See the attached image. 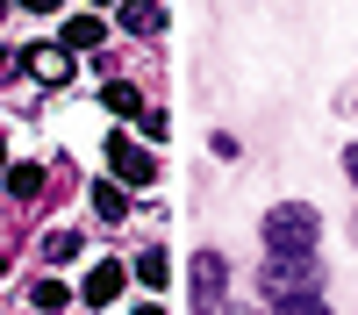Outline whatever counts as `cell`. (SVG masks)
<instances>
[{"label":"cell","mask_w":358,"mask_h":315,"mask_svg":"<svg viewBox=\"0 0 358 315\" xmlns=\"http://www.w3.org/2000/svg\"><path fill=\"white\" fill-rule=\"evenodd\" d=\"M315 237H322V215L308 208V200L265 208V251L273 258H315Z\"/></svg>","instance_id":"cell-1"},{"label":"cell","mask_w":358,"mask_h":315,"mask_svg":"<svg viewBox=\"0 0 358 315\" xmlns=\"http://www.w3.org/2000/svg\"><path fill=\"white\" fill-rule=\"evenodd\" d=\"M258 279H265V294H273V308H280V301H315L322 265H315V258H273Z\"/></svg>","instance_id":"cell-2"},{"label":"cell","mask_w":358,"mask_h":315,"mask_svg":"<svg viewBox=\"0 0 358 315\" xmlns=\"http://www.w3.org/2000/svg\"><path fill=\"white\" fill-rule=\"evenodd\" d=\"M108 172H115V186L129 193V186H151V180H158V158L143 151L136 136H122V129H115V136H108Z\"/></svg>","instance_id":"cell-3"},{"label":"cell","mask_w":358,"mask_h":315,"mask_svg":"<svg viewBox=\"0 0 358 315\" xmlns=\"http://www.w3.org/2000/svg\"><path fill=\"white\" fill-rule=\"evenodd\" d=\"M22 72L43 79V86H65V79H72V50H65V43H36V50L22 57Z\"/></svg>","instance_id":"cell-4"},{"label":"cell","mask_w":358,"mask_h":315,"mask_svg":"<svg viewBox=\"0 0 358 315\" xmlns=\"http://www.w3.org/2000/svg\"><path fill=\"white\" fill-rule=\"evenodd\" d=\"M122 286H129V265H115V258H108V265L86 272L79 294H86V308H108V301H122Z\"/></svg>","instance_id":"cell-5"},{"label":"cell","mask_w":358,"mask_h":315,"mask_svg":"<svg viewBox=\"0 0 358 315\" xmlns=\"http://www.w3.org/2000/svg\"><path fill=\"white\" fill-rule=\"evenodd\" d=\"M222 279H229L222 251H201V258H194V294H201V301H215V294H222Z\"/></svg>","instance_id":"cell-6"},{"label":"cell","mask_w":358,"mask_h":315,"mask_svg":"<svg viewBox=\"0 0 358 315\" xmlns=\"http://www.w3.org/2000/svg\"><path fill=\"white\" fill-rule=\"evenodd\" d=\"M57 43H65V50H94V43H108V22H101V15H72Z\"/></svg>","instance_id":"cell-7"},{"label":"cell","mask_w":358,"mask_h":315,"mask_svg":"<svg viewBox=\"0 0 358 315\" xmlns=\"http://www.w3.org/2000/svg\"><path fill=\"white\" fill-rule=\"evenodd\" d=\"M94 215H101V222H122V215H129V193L115 186V180H94Z\"/></svg>","instance_id":"cell-8"},{"label":"cell","mask_w":358,"mask_h":315,"mask_svg":"<svg viewBox=\"0 0 358 315\" xmlns=\"http://www.w3.org/2000/svg\"><path fill=\"white\" fill-rule=\"evenodd\" d=\"M129 272H136L143 286H165V279H172V258H165V251L151 244V251H136V265H129Z\"/></svg>","instance_id":"cell-9"},{"label":"cell","mask_w":358,"mask_h":315,"mask_svg":"<svg viewBox=\"0 0 358 315\" xmlns=\"http://www.w3.org/2000/svg\"><path fill=\"white\" fill-rule=\"evenodd\" d=\"M101 101H108L115 115H136V122H143V94H136L129 79H115V86H101Z\"/></svg>","instance_id":"cell-10"},{"label":"cell","mask_w":358,"mask_h":315,"mask_svg":"<svg viewBox=\"0 0 358 315\" xmlns=\"http://www.w3.org/2000/svg\"><path fill=\"white\" fill-rule=\"evenodd\" d=\"M122 29H143V36H151V29H165V8H151V0H129L122 15H115Z\"/></svg>","instance_id":"cell-11"},{"label":"cell","mask_w":358,"mask_h":315,"mask_svg":"<svg viewBox=\"0 0 358 315\" xmlns=\"http://www.w3.org/2000/svg\"><path fill=\"white\" fill-rule=\"evenodd\" d=\"M8 193L15 200H36L43 193V165H8Z\"/></svg>","instance_id":"cell-12"},{"label":"cell","mask_w":358,"mask_h":315,"mask_svg":"<svg viewBox=\"0 0 358 315\" xmlns=\"http://www.w3.org/2000/svg\"><path fill=\"white\" fill-rule=\"evenodd\" d=\"M29 301H36L43 315H57V308L72 301V286H65V279H36V286H29Z\"/></svg>","instance_id":"cell-13"},{"label":"cell","mask_w":358,"mask_h":315,"mask_svg":"<svg viewBox=\"0 0 358 315\" xmlns=\"http://www.w3.org/2000/svg\"><path fill=\"white\" fill-rule=\"evenodd\" d=\"M72 251H79V237H72V229H57V237L43 244V258H72Z\"/></svg>","instance_id":"cell-14"},{"label":"cell","mask_w":358,"mask_h":315,"mask_svg":"<svg viewBox=\"0 0 358 315\" xmlns=\"http://www.w3.org/2000/svg\"><path fill=\"white\" fill-rule=\"evenodd\" d=\"M273 315H330V308H322V301H280Z\"/></svg>","instance_id":"cell-15"},{"label":"cell","mask_w":358,"mask_h":315,"mask_svg":"<svg viewBox=\"0 0 358 315\" xmlns=\"http://www.w3.org/2000/svg\"><path fill=\"white\" fill-rule=\"evenodd\" d=\"M344 172H351V186H358V143H351V151H344Z\"/></svg>","instance_id":"cell-16"},{"label":"cell","mask_w":358,"mask_h":315,"mask_svg":"<svg viewBox=\"0 0 358 315\" xmlns=\"http://www.w3.org/2000/svg\"><path fill=\"white\" fill-rule=\"evenodd\" d=\"M136 315H165V308H158V301H143V308H136Z\"/></svg>","instance_id":"cell-17"},{"label":"cell","mask_w":358,"mask_h":315,"mask_svg":"<svg viewBox=\"0 0 358 315\" xmlns=\"http://www.w3.org/2000/svg\"><path fill=\"white\" fill-rule=\"evenodd\" d=\"M0 172H8V143H0Z\"/></svg>","instance_id":"cell-18"}]
</instances>
